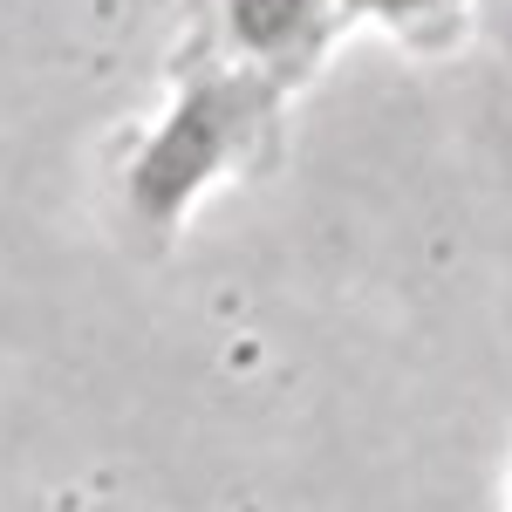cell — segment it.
Masks as SVG:
<instances>
[{
	"instance_id": "obj_2",
	"label": "cell",
	"mask_w": 512,
	"mask_h": 512,
	"mask_svg": "<svg viewBox=\"0 0 512 512\" xmlns=\"http://www.w3.org/2000/svg\"><path fill=\"white\" fill-rule=\"evenodd\" d=\"M342 35L349 28H342L335 0H192L178 48L233 62L246 76L274 82L280 96H294L301 82H315L328 69Z\"/></svg>"
},
{
	"instance_id": "obj_4",
	"label": "cell",
	"mask_w": 512,
	"mask_h": 512,
	"mask_svg": "<svg viewBox=\"0 0 512 512\" xmlns=\"http://www.w3.org/2000/svg\"><path fill=\"white\" fill-rule=\"evenodd\" d=\"M506 506H512V492H506Z\"/></svg>"
},
{
	"instance_id": "obj_3",
	"label": "cell",
	"mask_w": 512,
	"mask_h": 512,
	"mask_svg": "<svg viewBox=\"0 0 512 512\" xmlns=\"http://www.w3.org/2000/svg\"><path fill=\"white\" fill-rule=\"evenodd\" d=\"M342 28H383L396 35L410 55H451L472 35V0H335Z\"/></svg>"
},
{
	"instance_id": "obj_1",
	"label": "cell",
	"mask_w": 512,
	"mask_h": 512,
	"mask_svg": "<svg viewBox=\"0 0 512 512\" xmlns=\"http://www.w3.org/2000/svg\"><path fill=\"white\" fill-rule=\"evenodd\" d=\"M287 151V96L274 82L246 76L233 62H212L198 48H171V89L158 117H144L110 171L117 239L137 260H164L198 198L267 178Z\"/></svg>"
}]
</instances>
